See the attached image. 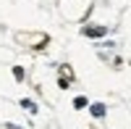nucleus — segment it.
<instances>
[{
	"label": "nucleus",
	"instance_id": "obj_1",
	"mask_svg": "<svg viewBox=\"0 0 131 129\" xmlns=\"http://www.w3.org/2000/svg\"><path fill=\"white\" fill-rule=\"evenodd\" d=\"M81 34L84 37H105L107 29L105 26H81Z\"/></svg>",
	"mask_w": 131,
	"mask_h": 129
},
{
	"label": "nucleus",
	"instance_id": "obj_2",
	"mask_svg": "<svg viewBox=\"0 0 131 129\" xmlns=\"http://www.w3.org/2000/svg\"><path fill=\"white\" fill-rule=\"evenodd\" d=\"M105 111H107V108H105V103H92V105H89V113L94 116V119H102Z\"/></svg>",
	"mask_w": 131,
	"mask_h": 129
},
{
	"label": "nucleus",
	"instance_id": "obj_3",
	"mask_svg": "<svg viewBox=\"0 0 131 129\" xmlns=\"http://www.w3.org/2000/svg\"><path fill=\"white\" fill-rule=\"evenodd\" d=\"M21 108H26L29 113H37V103L34 100H21Z\"/></svg>",
	"mask_w": 131,
	"mask_h": 129
},
{
	"label": "nucleus",
	"instance_id": "obj_4",
	"mask_svg": "<svg viewBox=\"0 0 131 129\" xmlns=\"http://www.w3.org/2000/svg\"><path fill=\"white\" fill-rule=\"evenodd\" d=\"M86 105H89V103H86V98H84V95H79V98H73V108H86Z\"/></svg>",
	"mask_w": 131,
	"mask_h": 129
},
{
	"label": "nucleus",
	"instance_id": "obj_5",
	"mask_svg": "<svg viewBox=\"0 0 131 129\" xmlns=\"http://www.w3.org/2000/svg\"><path fill=\"white\" fill-rule=\"evenodd\" d=\"M13 77H16V82H24L26 74H24V69H21V66H13Z\"/></svg>",
	"mask_w": 131,
	"mask_h": 129
},
{
	"label": "nucleus",
	"instance_id": "obj_6",
	"mask_svg": "<svg viewBox=\"0 0 131 129\" xmlns=\"http://www.w3.org/2000/svg\"><path fill=\"white\" fill-rule=\"evenodd\" d=\"M58 87H60V90H68V79L60 77V79H58Z\"/></svg>",
	"mask_w": 131,
	"mask_h": 129
},
{
	"label": "nucleus",
	"instance_id": "obj_7",
	"mask_svg": "<svg viewBox=\"0 0 131 129\" xmlns=\"http://www.w3.org/2000/svg\"><path fill=\"white\" fill-rule=\"evenodd\" d=\"M5 129H24V126H18V124H13V121H8V124H5Z\"/></svg>",
	"mask_w": 131,
	"mask_h": 129
}]
</instances>
